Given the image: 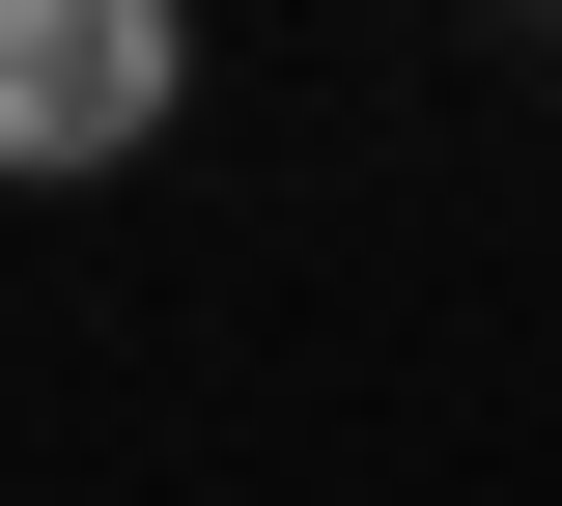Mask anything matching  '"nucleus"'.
Returning a JSON list of instances; mask_svg holds the SVG:
<instances>
[{"mask_svg":"<svg viewBox=\"0 0 562 506\" xmlns=\"http://www.w3.org/2000/svg\"><path fill=\"white\" fill-rule=\"evenodd\" d=\"M198 113V0H0V198H113Z\"/></svg>","mask_w":562,"mask_h":506,"instance_id":"nucleus-1","label":"nucleus"}]
</instances>
